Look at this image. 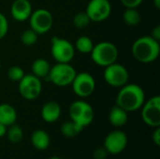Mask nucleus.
<instances>
[{
  "instance_id": "2f4dec72",
  "label": "nucleus",
  "mask_w": 160,
  "mask_h": 159,
  "mask_svg": "<svg viewBox=\"0 0 160 159\" xmlns=\"http://www.w3.org/2000/svg\"><path fill=\"white\" fill-rule=\"evenodd\" d=\"M7 128H8V127H6V126H4L3 124H1V123H0V138H2V137L6 136Z\"/></svg>"
},
{
  "instance_id": "ddd939ff",
  "label": "nucleus",
  "mask_w": 160,
  "mask_h": 159,
  "mask_svg": "<svg viewBox=\"0 0 160 159\" xmlns=\"http://www.w3.org/2000/svg\"><path fill=\"white\" fill-rule=\"evenodd\" d=\"M85 12L91 22H103L107 20L112 13L111 2L109 0H90Z\"/></svg>"
},
{
  "instance_id": "f8f14e48",
  "label": "nucleus",
  "mask_w": 160,
  "mask_h": 159,
  "mask_svg": "<svg viewBox=\"0 0 160 159\" xmlns=\"http://www.w3.org/2000/svg\"><path fill=\"white\" fill-rule=\"evenodd\" d=\"M128 143L127 134L119 129L110 132L104 139L103 147L106 149L109 155H119L123 153Z\"/></svg>"
},
{
  "instance_id": "b1692460",
  "label": "nucleus",
  "mask_w": 160,
  "mask_h": 159,
  "mask_svg": "<svg viewBox=\"0 0 160 159\" xmlns=\"http://www.w3.org/2000/svg\"><path fill=\"white\" fill-rule=\"evenodd\" d=\"M38 35L31 28L24 30L21 35V41L24 46H32L38 41Z\"/></svg>"
},
{
  "instance_id": "2eb2a0df",
  "label": "nucleus",
  "mask_w": 160,
  "mask_h": 159,
  "mask_svg": "<svg viewBox=\"0 0 160 159\" xmlns=\"http://www.w3.org/2000/svg\"><path fill=\"white\" fill-rule=\"evenodd\" d=\"M40 115L44 122L52 124L61 116V106L56 101H48L43 104L40 111Z\"/></svg>"
},
{
  "instance_id": "bb28decb",
  "label": "nucleus",
  "mask_w": 160,
  "mask_h": 159,
  "mask_svg": "<svg viewBox=\"0 0 160 159\" xmlns=\"http://www.w3.org/2000/svg\"><path fill=\"white\" fill-rule=\"evenodd\" d=\"M8 21L7 17L0 12V39L4 38L8 32Z\"/></svg>"
},
{
  "instance_id": "412c9836",
  "label": "nucleus",
  "mask_w": 160,
  "mask_h": 159,
  "mask_svg": "<svg viewBox=\"0 0 160 159\" xmlns=\"http://www.w3.org/2000/svg\"><path fill=\"white\" fill-rule=\"evenodd\" d=\"M6 136H7L8 140L10 142H12V143H19L23 139V131H22V128L19 125H17L15 123V124L8 127Z\"/></svg>"
},
{
  "instance_id": "c756f323",
  "label": "nucleus",
  "mask_w": 160,
  "mask_h": 159,
  "mask_svg": "<svg viewBox=\"0 0 160 159\" xmlns=\"http://www.w3.org/2000/svg\"><path fill=\"white\" fill-rule=\"evenodd\" d=\"M152 141L156 146H160V127L155 128L152 135Z\"/></svg>"
},
{
  "instance_id": "1a4fd4ad",
  "label": "nucleus",
  "mask_w": 160,
  "mask_h": 159,
  "mask_svg": "<svg viewBox=\"0 0 160 159\" xmlns=\"http://www.w3.org/2000/svg\"><path fill=\"white\" fill-rule=\"evenodd\" d=\"M103 78L108 85L120 88L128 82L129 73L125 66L115 62L104 67Z\"/></svg>"
},
{
  "instance_id": "0eeeda50",
  "label": "nucleus",
  "mask_w": 160,
  "mask_h": 159,
  "mask_svg": "<svg viewBox=\"0 0 160 159\" xmlns=\"http://www.w3.org/2000/svg\"><path fill=\"white\" fill-rule=\"evenodd\" d=\"M18 91L21 97L25 100L37 99L42 91L41 79L36 77L32 73L25 74L18 82Z\"/></svg>"
},
{
  "instance_id": "9d476101",
  "label": "nucleus",
  "mask_w": 160,
  "mask_h": 159,
  "mask_svg": "<svg viewBox=\"0 0 160 159\" xmlns=\"http://www.w3.org/2000/svg\"><path fill=\"white\" fill-rule=\"evenodd\" d=\"M30 28L38 35H44L48 33L53 24V17L52 13L46 8H38L33 10L29 17Z\"/></svg>"
},
{
  "instance_id": "cd10ccee",
  "label": "nucleus",
  "mask_w": 160,
  "mask_h": 159,
  "mask_svg": "<svg viewBox=\"0 0 160 159\" xmlns=\"http://www.w3.org/2000/svg\"><path fill=\"white\" fill-rule=\"evenodd\" d=\"M126 8H137L143 0H120Z\"/></svg>"
},
{
  "instance_id": "aec40b11",
  "label": "nucleus",
  "mask_w": 160,
  "mask_h": 159,
  "mask_svg": "<svg viewBox=\"0 0 160 159\" xmlns=\"http://www.w3.org/2000/svg\"><path fill=\"white\" fill-rule=\"evenodd\" d=\"M83 129L84 128H82V127H80L79 125H77L71 120L63 123V125L60 127V131L62 135L65 136L66 138H74L77 135H79Z\"/></svg>"
},
{
  "instance_id": "4be33fe9",
  "label": "nucleus",
  "mask_w": 160,
  "mask_h": 159,
  "mask_svg": "<svg viewBox=\"0 0 160 159\" xmlns=\"http://www.w3.org/2000/svg\"><path fill=\"white\" fill-rule=\"evenodd\" d=\"M93 40L87 36H81L75 42L74 48L75 51H78L81 53H90L94 47Z\"/></svg>"
},
{
  "instance_id": "20e7f679",
  "label": "nucleus",
  "mask_w": 160,
  "mask_h": 159,
  "mask_svg": "<svg viewBox=\"0 0 160 159\" xmlns=\"http://www.w3.org/2000/svg\"><path fill=\"white\" fill-rule=\"evenodd\" d=\"M70 120L85 128L90 126L95 118V112L93 107L84 100H76L72 102L68 109Z\"/></svg>"
},
{
  "instance_id": "f3484780",
  "label": "nucleus",
  "mask_w": 160,
  "mask_h": 159,
  "mask_svg": "<svg viewBox=\"0 0 160 159\" xmlns=\"http://www.w3.org/2000/svg\"><path fill=\"white\" fill-rule=\"evenodd\" d=\"M128 119V112L120 108L119 106H113L109 113V122L114 127H124Z\"/></svg>"
},
{
  "instance_id": "f03ea898",
  "label": "nucleus",
  "mask_w": 160,
  "mask_h": 159,
  "mask_svg": "<svg viewBox=\"0 0 160 159\" xmlns=\"http://www.w3.org/2000/svg\"><path fill=\"white\" fill-rule=\"evenodd\" d=\"M133 57L142 64L155 62L160 54V43L151 36H143L137 38L132 47Z\"/></svg>"
},
{
  "instance_id": "72a5a7b5",
  "label": "nucleus",
  "mask_w": 160,
  "mask_h": 159,
  "mask_svg": "<svg viewBox=\"0 0 160 159\" xmlns=\"http://www.w3.org/2000/svg\"><path fill=\"white\" fill-rule=\"evenodd\" d=\"M49 159H62V158H60V157H50Z\"/></svg>"
},
{
  "instance_id": "c85d7f7f",
  "label": "nucleus",
  "mask_w": 160,
  "mask_h": 159,
  "mask_svg": "<svg viewBox=\"0 0 160 159\" xmlns=\"http://www.w3.org/2000/svg\"><path fill=\"white\" fill-rule=\"evenodd\" d=\"M108 152L106 151V149L102 146V147H98L97 148L94 153H93V157L94 159H106L108 157Z\"/></svg>"
},
{
  "instance_id": "5701e85b",
  "label": "nucleus",
  "mask_w": 160,
  "mask_h": 159,
  "mask_svg": "<svg viewBox=\"0 0 160 159\" xmlns=\"http://www.w3.org/2000/svg\"><path fill=\"white\" fill-rule=\"evenodd\" d=\"M124 22L129 26H136L141 22V14L136 8H126L123 13Z\"/></svg>"
},
{
  "instance_id": "7ed1b4c3",
  "label": "nucleus",
  "mask_w": 160,
  "mask_h": 159,
  "mask_svg": "<svg viewBox=\"0 0 160 159\" xmlns=\"http://www.w3.org/2000/svg\"><path fill=\"white\" fill-rule=\"evenodd\" d=\"M118 49L115 44L110 41H101L95 44L90 55L92 61L102 67H106L117 61Z\"/></svg>"
},
{
  "instance_id": "a211bd4d",
  "label": "nucleus",
  "mask_w": 160,
  "mask_h": 159,
  "mask_svg": "<svg viewBox=\"0 0 160 159\" xmlns=\"http://www.w3.org/2000/svg\"><path fill=\"white\" fill-rule=\"evenodd\" d=\"M17 112L15 108L8 103L0 104V123L6 127H9L17 121Z\"/></svg>"
},
{
  "instance_id": "f704fd0d",
  "label": "nucleus",
  "mask_w": 160,
  "mask_h": 159,
  "mask_svg": "<svg viewBox=\"0 0 160 159\" xmlns=\"http://www.w3.org/2000/svg\"><path fill=\"white\" fill-rule=\"evenodd\" d=\"M0 71H1V64H0Z\"/></svg>"
},
{
  "instance_id": "9b49d317",
  "label": "nucleus",
  "mask_w": 160,
  "mask_h": 159,
  "mask_svg": "<svg viewBox=\"0 0 160 159\" xmlns=\"http://www.w3.org/2000/svg\"><path fill=\"white\" fill-rule=\"evenodd\" d=\"M71 87L77 97L85 98L90 97L95 92L96 81L95 78L88 72H77L72 81Z\"/></svg>"
},
{
  "instance_id": "f257e3e1",
  "label": "nucleus",
  "mask_w": 160,
  "mask_h": 159,
  "mask_svg": "<svg viewBox=\"0 0 160 159\" xmlns=\"http://www.w3.org/2000/svg\"><path fill=\"white\" fill-rule=\"evenodd\" d=\"M145 101L143 89L136 83H127L120 87L116 97V105L128 112L141 110Z\"/></svg>"
},
{
  "instance_id": "7c9ffc66",
  "label": "nucleus",
  "mask_w": 160,
  "mask_h": 159,
  "mask_svg": "<svg viewBox=\"0 0 160 159\" xmlns=\"http://www.w3.org/2000/svg\"><path fill=\"white\" fill-rule=\"evenodd\" d=\"M153 38H155L156 40H160V25H157L152 29L151 35H150Z\"/></svg>"
},
{
  "instance_id": "473e14b6",
  "label": "nucleus",
  "mask_w": 160,
  "mask_h": 159,
  "mask_svg": "<svg viewBox=\"0 0 160 159\" xmlns=\"http://www.w3.org/2000/svg\"><path fill=\"white\" fill-rule=\"evenodd\" d=\"M153 3H154L156 8L160 9V0H153Z\"/></svg>"
},
{
  "instance_id": "393cba45",
  "label": "nucleus",
  "mask_w": 160,
  "mask_h": 159,
  "mask_svg": "<svg viewBox=\"0 0 160 159\" xmlns=\"http://www.w3.org/2000/svg\"><path fill=\"white\" fill-rule=\"evenodd\" d=\"M90 22H91V20L85 11L78 12L73 17V24L77 28H81V29L85 28L90 24Z\"/></svg>"
},
{
  "instance_id": "4468645a",
  "label": "nucleus",
  "mask_w": 160,
  "mask_h": 159,
  "mask_svg": "<svg viewBox=\"0 0 160 159\" xmlns=\"http://www.w3.org/2000/svg\"><path fill=\"white\" fill-rule=\"evenodd\" d=\"M32 12L33 7L29 0H14L11 4L10 14L17 22H24L28 20Z\"/></svg>"
},
{
  "instance_id": "dca6fc26",
  "label": "nucleus",
  "mask_w": 160,
  "mask_h": 159,
  "mask_svg": "<svg viewBox=\"0 0 160 159\" xmlns=\"http://www.w3.org/2000/svg\"><path fill=\"white\" fill-rule=\"evenodd\" d=\"M30 142L35 149L38 151H45L51 144V138L47 131L43 129H36L31 134Z\"/></svg>"
},
{
  "instance_id": "423d86ee",
  "label": "nucleus",
  "mask_w": 160,
  "mask_h": 159,
  "mask_svg": "<svg viewBox=\"0 0 160 159\" xmlns=\"http://www.w3.org/2000/svg\"><path fill=\"white\" fill-rule=\"evenodd\" d=\"M51 54L56 63H70L75 55V48L69 40L53 37L51 42Z\"/></svg>"
},
{
  "instance_id": "6ab92c4d",
  "label": "nucleus",
  "mask_w": 160,
  "mask_h": 159,
  "mask_svg": "<svg viewBox=\"0 0 160 159\" xmlns=\"http://www.w3.org/2000/svg\"><path fill=\"white\" fill-rule=\"evenodd\" d=\"M51 69L50 63L44 58H38L36 59L31 66L32 74L39 79L47 78Z\"/></svg>"
},
{
  "instance_id": "39448f33",
  "label": "nucleus",
  "mask_w": 160,
  "mask_h": 159,
  "mask_svg": "<svg viewBox=\"0 0 160 159\" xmlns=\"http://www.w3.org/2000/svg\"><path fill=\"white\" fill-rule=\"evenodd\" d=\"M76 73V69L70 63H56L51 67L47 79L55 86L67 87L71 85Z\"/></svg>"
},
{
  "instance_id": "6e6552de",
  "label": "nucleus",
  "mask_w": 160,
  "mask_h": 159,
  "mask_svg": "<svg viewBox=\"0 0 160 159\" xmlns=\"http://www.w3.org/2000/svg\"><path fill=\"white\" fill-rule=\"evenodd\" d=\"M141 110V116L145 125L153 128L160 127L159 96H154L144 101Z\"/></svg>"
},
{
  "instance_id": "a878e982",
  "label": "nucleus",
  "mask_w": 160,
  "mask_h": 159,
  "mask_svg": "<svg viewBox=\"0 0 160 159\" xmlns=\"http://www.w3.org/2000/svg\"><path fill=\"white\" fill-rule=\"evenodd\" d=\"M7 75H8V78L10 81L19 82L23 78V76L25 75V73H24L22 67H21L19 66H12V67H10L8 69Z\"/></svg>"
}]
</instances>
